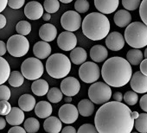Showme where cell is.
Instances as JSON below:
<instances>
[{"label":"cell","instance_id":"1","mask_svg":"<svg viewBox=\"0 0 147 133\" xmlns=\"http://www.w3.org/2000/svg\"><path fill=\"white\" fill-rule=\"evenodd\" d=\"M94 124L99 133H130L134 127V118L126 105L107 101L98 109Z\"/></svg>","mask_w":147,"mask_h":133},{"label":"cell","instance_id":"2","mask_svg":"<svg viewBox=\"0 0 147 133\" xmlns=\"http://www.w3.org/2000/svg\"><path fill=\"white\" fill-rule=\"evenodd\" d=\"M132 75L131 64L126 59L113 56L105 61L101 75L105 82L113 87H122L129 81Z\"/></svg>","mask_w":147,"mask_h":133},{"label":"cell","instance_id":"3","mask_svg":"<svg viewBox=\"0 0 147 133\" xmlns=\"http://www.w3.org/2000/svg\"><path fill=\"white\" fill-rule=\"evenodd\" d=\"M82 32L85 36L92 41L104 39L110 31V22L105 14L92 12L86 16L82 23Z\"/></svg>","mask_w":147,"mask_h":133},{"label":"cell","instance_id":"4","mask_svg":"<svg viewBox=\"0 0 147 133\" xmlns=\"http://www.w3.org/2000/svg\"><path fill=\"white\" fill-rule=\"evenodd\" d=\"M46 71L54 79L65 78L71 71V61L63 54L56 53L51 54L46 61Z\"/></svg>","mask_w":147,"mask_h":133},{"label":"cell","instance_id":"5","mask_svg":"<svg viewBox=\"0 0 147 133\" xmlns=\"http://www.w3.org/2000/svg\"><path fill=\"white\" fill-rule=\"evenodd\" d=\"M125 41L134 48L147 46V25L141 22L129 24L125 30Z\"/></svg>","mask_w":147,"mask_h":133},{"label":"cell","instance_id":"6","mask_svg":"<svg viewBox=\"0 0 147 133\" xmlns=\"http://www.w3.org/2000/svg\"><path fill=\"white\" fill-rule=\"evenodd\" d=\"M44 72V66L40 59L30 57L24 60L21 65V73L29 81H35L41 78Z\"/></svg>","mask_w":147,"mask_h":133},{"label":"cell","instance_id":"7","mask_svg":"<svg viewBox=\"0 0 147 133\" xmlns=\"http://www.w3.org/2000/svg\"><path fill=\"white\" fill-rule=\"evenodd\" d=\"M88 97L96 105H103L112 97V89L106 82H94L88 88Z\"/></svg>","mask_w":147,"mask_h":133},{"label":"cell","instance_id":"8","mask_svg":"<svg viewBox=\"0 0 147 133\" xmlns=\"http://www.w3.org/2000/svg\"><path fill=\"white\" fill-rule=\"evenodd\" d=\"M6 48L11 55L14 57H23L30 49V42L24 36L19 34L13 35L8 39Z\"/></svg>","mask_w":147,"mask_h":133},{"label":"cell","instance_id":"9","mask_svg":"<svg viewBox=\"0 0 147 133\" xmlns=\"http://www.w3.org/2000/svg\"><path fill=\"white\" fill-rule=\"evenodd\" d=\"M80 79L85 83H94L100 76V70L98 64L93 61H85L79 69Z\"/></svg>","mask_w":147,"mask_h":133},{"label":"cell","instance_id":"10","mask_svg":"<svg viewBox=\"0 0 147 133\" xmlns=\"http://www.w3.org/2000/svg\"><path fill=\"white\" fill-rule=\"evenodd\" d=\"M61 24L67 31H76L82 25V17L76 11H67L61 16Z\"/></svg>","mask_w":147,"mask_h":133},{"label":"cell","instance_id":"11","mask_svg":"<svg viewBox=\"0 0 147 133\" xmlns=\"http://www.w3.org/2000/svg\"><path fill=\"white\" fill-rule=\"evenodd\" d=\"M58 114L61 121L67 124L75 123L79 117L77 107L70 103H66L65 105H61L59 109Z\"/></svg>","mask_w":147,"mask_h":133},{"label":"cell","instance_id":"12","mask_svg":"<svg viewBox=\"0 0 147 133\" xmlns=\"http://www.w3.org/2000/svg\"><path fill=\"white\" fill-rule=\"evenodd\" d=\"M77 44L76 36L71 31L61 32L57 37V45L58 47L64 51H70L75 48Z\"/></svg>","mask_w":147,"mask_h":133},{"label":"cell","instance_id":"13","mask_svg":"<svg viewBox=\"0 0 147 133\" xmlns=\"http://www.w3.org/2000/svg\"><path fill=\"white\" fill-rule=\"evenodd\" d=\"M81 89L79 81L75 77H67L61 82V91L66 96H76Z\"/></svg>","mask_w":147,"mask_h":133},{"label":"cell","instance_id":"14","mask_svg":"<svg viewBox=\"0 0 147 133\" xmlns=\"http://www.w3.org/2000/svg\"><path fill=\"white\" fill-rule=\"evenodd\" d=\"M130 84L131 89L137 93H147V76L143 75L140 71L131 75Z\"/></svg>","mask_w":147,"mask_h":133},{"label":"cell","instance_id":"15","mask_svg":"<svg viewBox=\"0 0 147 133\" xmlns=\"http://www.w3.org/2000/svg\"><path fill=\"white\" fill-rule=\"evenodd\" d=\"M125 41L124 36L117 31H113L106 36V45L112 51H119L125 46Z\"/></svg>","mask_w":147,"mask_h":133},{"label":"cell","instance_id":"16","mask_svg":"<svg viewBox=\"0 0 147 133\" xmlns=\"http://www.w3.org/2000/svg\"><path fill=\"white\" fill-rule=\"evenodd\" d=\"M43 7L37 1L29 2L24 8V15L30 20H38L43 14Z\"/></svg>","mask_w":147,"mask_h":133},{"label":"cell","instance_id":"17","mask_svg":"<svg viewBox=\"0 0 147 133\" xmlns=\"http://www.w3.org/2000/svg\"><path fill=\"white\" fill-rule=\"evenodd\" d=\"M119 4V0H94L95 8L103 14H111L114 12Z\"/></svg>","mask_w":147,"mask_h":133},{"label":"cell","instance_id":"18","mask_svg":"<svg viewBox=\"0 0 147 133\" xmlns=\"http://www.w3.org/2000/svg\"><path fill=\"white\" fill-rule=\"evenodd\" d=\"M51 51H52L51 46L49 45V43H48V42H45V41L37 42L33 46L34 55L40 60L48 58L50 55Z\"/></svg>","mask_w":147,"mask_h":133},{"label":"cell","instance_id":"19","mask_svg":"<svg viewBox=\"0 0 147 133\" xmlns=\"http://www.w3.org/2000/svg\"><path fill=\"white\" fill-rule=\"evenodd\" d=\"M39 36L42 41L45 42H52L57 36V29L55 25L50 24H45L41 26L39 30Z\"/></svg>","mask_w":147,"mask_h":133},{"label":"cell","instance_id":"20","mask_svg":"<svg viewBox=\"0 0 147 133\" xmlns=\"http://www.w3.org/2000/svg\"><path fill=\"white\" fill-rule=\"evenodd\" d=\"M5 119L11 125H20L24 121V112L19 107H11V110L6 115Z\"/></svg>","mask_w":147,"mask_h":133},{"label":"cell","instance_id":"21","mask_svg":"<svg viewBox=\"0 0 147 133\" xmlns=\"http://www.w3.org/2000/svg\"><path fill=\"white\" fill-rule=\"evenodd\" d=\"M90 57L94 62H103L108 57V51L102 45H94L90 49Z\"/></svg>","mask_w":147,"mask_h":133},{"label":"cell","instance_id":"22","mask_svg":"<svg viewBox=\"0 0 147 133\" xmlns=\"http://www.w3.org/2000/svg\"><path fill=\"white\" fill-rule=\"evenodd\" d=\"M45 131L49 133H59L61 130V121L56 117H48L43 124Z\"/></svg>","mask_w":147,"mask_h":133},{"label":"cell","instance_id":"23","mask_svg":"<svg viewBox=\"0 0 147 133\" xmlns=\"http://www.w3.org/2000/svg\"><path fill=\"white\" fill-rule=\"evenodd\" d=\"M35 113L40 118H47L52 114L53 108L49 102L40 101L35 105Z\"/></svg>","mask_w":147,"mask_h":133},{"label":"cell","instance_id":"24","mask_svg":"<svg viewBox=\"0 0 147 133\" xmlns=\"http://www.w3.org/2000/svg\"><path fill=\"white\" fill-rule=\"evenodd\" d=\"M114 23L120 28L126 27L131 22V15L127 10H119L117 11L113 17Z\"/></svg>","mask_w":147,"mask_h":133},{"label":"cell","instance_id":"25","mask_svg":"<svg viewBox=\"0 0 147 133\" xmlns=\"http://www.w3.org/2000/svg\"><path fill=\"white\" fill-rule=\"evenodd\" d=\"M88 54L86 50L81 47H76L70 52V60L75 65H82L87 60Z\"/></svg>","mask_w":147,"mask_h":133},{"label":"cell","instance_id":"26","mask_svg":"<svg viewBox=\"0 0 147 133\" xmlns=\"http://www.w3.org/2000/svg\"><path fill=\"white\" fill-rule=\"evenodd\" d=\"M36 105V99L30 94H23L18 99V106L24 112H31Z\"/></svg>","mask_w":147,"mask_h":133},{"label":"cell","instance_id":"27","mask_svg":"<svg viewBox=\"0 0 147 133\" xmlns=\"http://www.w3.org/2000/svg\"><path fill=\"white\" fill-rule=\"evenodd\" d=\"M49 89V83L45 80H42V79L35 80L31 85V90L33 93L36 94V96L46 95Z\"/></svg>","mask_w":147,"mask_h":133},{"label":"cell","instance_id":"28","mask_svg":"<svg viewBox=\"0 0 147 133\" xmlns=\"http://www.w3.org/2000/svg\"><path fill=\"white\" fill-rule=\"evenodd\" d=\"M77 109L82 117H90L94 112V103L90 99H82L79 102Z\"/></svg>","mask_w":147,"mask_h":133},{"label":"cell","instance_id":"29","mask_svg":"<svg viewBox=\"0 0 147 133\" xmlns=\"http://www.w3.org/2000/svg\"><path fill=\"white\" fill-rule=\"evenodd\" d=\"M11 74V66L8 61L0 56V85L5 83Z\"/></svg>","mask_w":147,"mask_h":133},{"label":"cell","instance_id":"30","mask_svg":"<svg viewBox=\"0 0 147 133\" xmlns=\"http://www.w3.org/2000/svg\"><path fill=\"white\" fill-rule=\"evenodd\" d=\"M143 58H144L143 53L141 50H139V48L131 49L126 54V60L131 65H134V66L139 65Z\"/></svg>","mask_w":147,"mask_h":133},{"label":"cell","instance_id":"31","mask_svg":"<svg viewBox=\"0 0 147 133\" xmlns=\"http://www.w3.org/2000/svg\"><path fill=\"white\" fill-rule=\"evenodd\" d=\"M134 127L138 132L147 133V113L138 114V117L134 119Z\"/></svg>","mask_w":147,"mask_h":133},{"label":"cell","instance_id":"32","mask_svg":"<svg viewBox=\"0 0 147 133\" xmlns=\"http://www.w3.org/2000/svg\"><path fill=\"white\" fill-rule=\"evenodd\" d=\"M9 84L13 87H19L24 82V77L19 71H12L8 78Z\"/></svg>","mask_w":147,"mask_h":133},{"label":"cell","instance_id":"33","mask_svg":"<svg viewBox=\"0 0 147 133\" xmlns=\"http://www.w3.org/2000/svg\"><path fill=\"white\" fill-rule=\"evenodd\" d=\"M62 95H63L62 92L57 87H52V88L49 89V91L47 93V98H48L49 101L51 103H55V104L61 101Z\"/></svg>","mask_w":147,"mask_h":133},{"label":"cell","instance_id":"34","mask_svg":"<svg viewBox=\"0 0 147 133\" xmlns=\"http://www.w3.org/2000/svg\"><path fill=\"white\" fill-rule=\"evenodd\" d=\"M40 123L35 118H28L24 121V130L28 133H35L39 130Z\"/></svg>","mask_w":147,"mask_h":133},{"label":"cell","instance_id":"35","mask_svg":"<svg viewBox=\"0 0 147 133\" xmlns=\"http://www.w3.org/2000/svg\"><path fill=\"white\" fill-rule=\"evenodd\" d=\"M16 30L19 35L28 36L31 31V24L27 21H20L16 26Z\"/></svg>","mask_w":147,"mask_h":133},{"label":"cell","instance_id":"36","mask_svg":"<svg viewBox=\"0 0 147 133\" xmlns=\"http://www.w3.org/2000/svg\"><path fill=\"white\" fill-rule=\"evenodd\" d=\"M43 9L49 13H55L60 9V3L58 0H45L43 3Z\"/></svg>","mask_w":147,"mask_h":133},{"label":"cell","instance_id":"37","mask_svg":"<svg viewBox=\"0 0 147 133\" xmlns=\"http://www.w3.org/2000/svg\"><path fill=\"white\" fill-rule=\"evenodd\" d=\"M123 99L125 102L126 105H134L137 104L138 100V93L134 91H128L125 93L123 96Z\"/></svg>","mask_w":147,"mask_h":133},{"label":"cell","instance_id":"38","mask_svg":"<svg viewBox=\"0 0 147 133\" xmlns=\"http://www.w3.org/2000/svg\"><path fill=\"white\" fill-rule=\"evenodd\" d=\"M90 5L88 0H76L75 9L78 13H86L89 10Z\"/></svg>","mask_w":147,"mask_h":133},{"label":"cell","instance_id":"39","mask_svg":"<svg viewBox=\"0 0 147 133\" xmlns=\"http://www.w3.org/2000/svg\"><path fill=\"white\" fill-rule=\"evenodd\" d=\"M141 3V0H122V5L127 11L137 10Z\"/></svg>","mask_w":147,"mask_h":133},{"label":"cell","instance_id":"40","mask_svg":"<svg viewBox=\"0 0 147 133\" xmlns=\"http://www.w3.org/2000/svg\"><path fill=\"white\" fill-rule=\"evenodd\" d=\"M139 16L143 23L147 25V0H143L140 3Z\"/></svg>","mask_w":147,"mask_h":133},{"label":"cell","instance_id":"41","mask_svg":"<svg viewBox=\"0 0 147 133\" xmlns=\"http://www.w3.org/2000/svg\"><path fill=\"white\" fill-rule=\"evenodd\" d=\"M11 99V90L5 85H0V100H9Z\"/></svg>","mask_w":147,"mask_h":133},{"label":"cell","instance_id":"42","mask_svg":"<svg viewBox=\"0 0 147 133\" xmlns=\"http://www.w3.org/2000/svg\"><path fill=\"white\" fill-rule=\"evenodd\" d=\"M11 110V105L8 100H0V115L6 116Z\"/></svg>","mask_w":147,"mask_h":133},{"label":"cell","instance_id":"43","mask_svg":"<svg viewBox=\"0 0 147 133\" xmlns=\"http://www.w3.org/2000/svg\"><path fill=\"white\" fill-rule=\"evenodd\" d=\"M97 130L92 124H84L78 130V133H97Z\"/></svg>","mask_w":147,"mask_h":133},{"label":"cell","instance_id":"44","mask_svg":"<svg viewBox=\"0 0 147 133\" xmlns=\"http://www.w3.org/2000/svg\"><path fill=\"white\" fill-rule=\"evenodd\" d=\"M25 0H8V5L14 10H18L24 6Z\"/></svg>","mask_w":147,"mask_h":133},{"label":"cell","instance_id":"45","mask_svg":"<svg viewBox=\"0 0 147 133\" xmlns=\"http://www.w3.org/2000/svg\"><path fill=\"white\" fill-rule=\"evenodd\" d=\"M139 105H140V108L147 112V93L144 94V96H142V98L140 99V101H139Z\"/></svg>","mask_w":147,"mask_h":133},{"label":"cell","instance_id":"46","mask_svg":"<svg viewBox=\"0 0 147 133\" xmlns=\"http://www.w3.org/2000/svg\"><path fill=\"white\" fill-rule=\"evenodd\" d=\"M9 133H26V130L24 128H22L18 125H14L12 128L9 130Z\"/></svg>","mask_w":147,"mask_h":133},{"label":"cell","instance_id":"47","mask_svg":"<svg viewBox=\"0 0 147 133\" xmlns=\"http://www.w3.org/2000/svg\"><path fill=\"white\" fill-rule=\"evenodd\" d=\"M140 72L147 76V58L142 60V61L140 62Z\"/></svg>","mask_w":147,"mask_h":133},{"label":"cell","instance_id":"48","mask_svg":"<svg viewBox=\"0 0 147 133\" xmlns=\"http://www.w3.org/2000/svg\"><path fill=\"white\" fill-rule=\"evenodd\" d=\"M7 51V48H6V43L4 42L3 41L0 40V56H3L5 54Z\"/></svg>","mask_w":147,"mask_h":133},{"label":"cell","instance_id":"49","mask_svg":"<svg viewBox=\"0 0 147 133\" xmlns=\"http://www.w3.org/2000/svg\"><path fill=\"white\" fill-rule=\"evenodd\" d=\"M62 133H76V130L73 126H66L61 130Z\"/></svg>","mask_w":147,"mask_h":133},{"label":"cell","instance_id":"50","mask_svg":"<svg viewBox=\"0 0 147 133\" xmlns=\"http://www.w3.org/2000/svg\"><path fill=\"white\" fill-rule=\"evenodd\" d=\"M113 99L115 100V101H119V102H121L122 99H123V94L120 93V92H116L113 94Z\"/></svg>","mask_w":147,"mask_h":133},{"label":"cell","instance_id":"51","mask_svg":"<svg viewBox=\"0 0 147 133\" xmlns=\"http://www.w3.org/2000/svg\"><path fill=\"white\" fill-rule=\"evenodd\" d=\"M6 25V17L0 13V30L5 28Z\"/></svg>","mask_w":147,"mask_h":133},{"label":"cell","instance_id":"52","mask_svg":"<svg viewBox=\"0 0 147 133\" xmlns=\"http://www.w3.org/2000/svg\"><path fill=\"white\" fill-rule=\"evenodd\" d=\"M8 5V0H0V13L5 11Z\"/></svg>","mask_w":147,"mask_h":133},{"label":"cell","instance_id":"53","mask_svg":"<svg viewBox=\"0 0 147 133\" xmlns=\"http://www.w3.org/2000/svg\"><path fill=\"white\" fill-rule=\"evenodd\" d=\"M6 119L2 118V117H0V130H3L5 128L6 126Z\"/></svg>","mask_w":147,"mask_h":133},{"label":"cell","instance_id":"54","mask_svg":"<svg viewBox=\"0 0 147 133\" xmlns=\"http://www.w3.org/2000/svg\"><path fill=\"white\" fill-rule=\"evenodd\" d=\"M42 19H43L44 21H49V20L51 19V15H50V13H49V12L43 13L42 16Z\"/></svg>","mask_w":147,"mask_h":133},{"label":"cell","instance_id":"55","mask_svg":"<svg viewBox=\"0 0 147 133\" xmlns=\"http://www.w3.org/2000/svg\"><path fill=\"white\" fill-rule=\"evenodd\" d=\"M64 101H65L66 103H71V101H72L71 96H67V97L64 99Z\"/></svg>","mask_w":147,"mask_h":133},{"label":"cell","instance_id":"56","mask_svg":"<svg viewBox=\"0 0 147 133\" xmlns=\"http://www.w3.org/2000/svg\"><path fill=\"white\" fill-rule=\"evenodd\" d=\"M138 112H131V116H132V118L135 119V118H137L138 117Z\"/></svg>","mask_w":147,"mask_h":133},{"label":"cell","instance_id":"57","mask_svg":"<svg viewBox=\"0 0 147 133\" xmlns=\"http://www.w3.org/2000/svg\"><path fill=\"white\" fill-rule=\"evenodd\" d=\"M59 1L63 3V4H69L73 1V0H59Z\"/></svg>","mask_w":147,"mask_h":133},{"label":"cell","instance_id":"58","mask_svg":"<svg viewBox=\"0 0 147 133\" xmlns=\"http://www.w3.org/2000/svg\"><path fill=\"white\" fill-rule=\"evenodd\" d=\"M144 56L145 57V58H147V48H145V50H144Z\"/></svg>","mask_w":147,"mask_h":133}]
</instances>
